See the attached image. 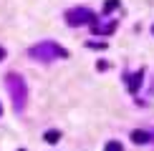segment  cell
<instances>
[{"mask_svg":"<svg viewBox=\"0 0 154 151\" xmlns=\"http://www.w3.org/2000/svg\"><path fill=\"white\" fill-rule=\"evenodd\" d=\"M114 30H116V23H104V25H96L94 23V33H114Z\"/></svg>","mask_w":154,"mask_h":151,"instance_id":"cell-6","label":"cell"},{"mask_svg":"<svg viewBox=\"0 0 154 151\" xmlns=\"http://www.w3.org/2000/svg\"><path fill=\"white\" fill-rule=\"evenodd\" d=\"M96 68H99V71H106L109 63H106V61H99V63H96Z\"/></svg>","mask_w":154,"mask_h":151,"instance_id":"cell-11","label":"cell"},{"mask_svg":"<svg viewBox=\"0 0 154 151\" xmlns=\"http://www.w3.org/2000/svg\"><path fill=\"white\" fill-rule=\"evenodd\" d=\"M5 58V48H0V61H3Z\"/></svg>","mask_w":154,"mask_h":151,"instance_id":"cell-12","label":"cell"},{"mask_svg":"<svg viewBox=\"0 0 154 151\" xmlns=\"http://www.w3.org/2000/svg\"><path fill=\"white\" fill-rule=\"evenodd\" d=\"M58 138H61V131H56V129H51L43 134V141L46 144H58Z\"/></svg>","mask_w":154,"mask_h":151,"instance_id":"cell-7","label":"cell"},{"mask_svg":"<svg viewBox=\"0 0 154 151\" xmlns=\"http://www.w3.org/2000/svg\"><path fill=\"white\" fill-rule=\"evenodd\" d=\"M131 141L134 144H149V141H154V136L149 134V131H144V129H137V131H131Z\"/></svg>","mask_w":154,"mask_h":151,"instance_id":"cell-5","label":"cell"},{"mask_svg":"<svg viewBox=\"0 0 154 151\" xmlns=\"http://www.w3.org/2000/svg\"><path fill=\"white\" fill-rule=\"evenodd\" d=\"M152 30H154V28H152Z\"/></svg>","mask_w":154,"mask_h":151,"instance_id":"cell-14","label":"cell"},{"mask_svg":"<svg viewBox=\"0 0 154 151\" xmlns=\"http://www.w3.org/2000/svg\"><path fill=\"white\" fill-rule=\"evenodd\" d=\"M5 88H8V93H10L13 108L20 113L25 108V101H28V86H25L23 76L20 73H8L5 76Z\"/></svg>","mask_w":154,"mask_h":151,"instance_id":"cell-1","label":"cell"},{"mask_svg":"<svg viewBox=\"0 0 154 151\" xmlns=\"http://www.w3.org/2000/svg\"><path fill=\"white\" fill-rule=\"evenodd\" d=\"M66 23L79 28V25H94L96 23V13L88 8H71L66 10Z\"/></svg>","mask_w":154,"mask_h":151,"instance_id":"cell-3","label":"cell"},{"mask_svg":"<svg viewBox=\"0 0 154 151\" xmlns=\"http://www.w3.org/2000/svg\"><path fill=\"white\" fill-rule=\"evenodd\" d=\"M28 55H30V58H35V61L48 63V61L68 58V50H66V48H61L56 40H43V43H38V46L28 48Z\"/></svg>","mask_w":154,"mask_h":151,"instance_id":"cell-2","label":"cell"},{"mask_svg":"<svg viewBox=\"0 0 154 151\" xmlns=\"http://www.w3.org/2000/svg\"><path fill=\"white\" fill-rule=\"evenodd\" d=\"M116 8H119V0H106V3H104V13H106V15L111 10H116Z\"/></svg>","mask_w":154,"mask_h":151,"instance_id":"cell-8","label":"cell"},{"mask_svg":"<svg viewBox=\"0 0 154 151\" xmlns=\"http://www.w3.org/2000/svg\"><path fill=\"white\" fill-rule=\"evenodd\" d=\"M18 151H25V149H18Z\"/></svg>","mask_w":154,"mask_h":151,"instance_id":"cell-13","label":"cell"},{"mask_svg":"<svg viewBox=\"0 0 154 151\" xmlns=\"http://www.w3.org/2000/svg\"><path fill=\"white\" fill-rule=\"evenodd\" d=\"M86 46H88V48H99V50H101V48H106V43H86Z\"/></svg>","mask_w":154,"mask_h":151,"instance_id":"cell-10","label":"cell"},{"mask_svg":"<svg viewBox=\"0 0 154 151\" xmlns=\"http://www.w3.org/2000/svg\"><path fill=\"white\" fill-rule=\"evenodd\" d=\"M142 78H144V71H142V68L134 71L131 76L126 73V88H129V93H137L139 88H142Z\"/></svg>","mask_w":154,"mask_h":151,"instance_id":"cell-4","label":"cell"},{"mask_svg":"<svg viewBox=\"0 0 154 151\" xmlns=\"http://www.w3.org/2000/svg\"><path fill=\"white\" fill-rule=\"evenodd\" d=\"M104 151H124V146H121L119 141H109L106 146H104Z\"/></svg>","mask_w":154,"mask_h":151,"instance_id":"cell-9","label":"cell"}]
</instances>
